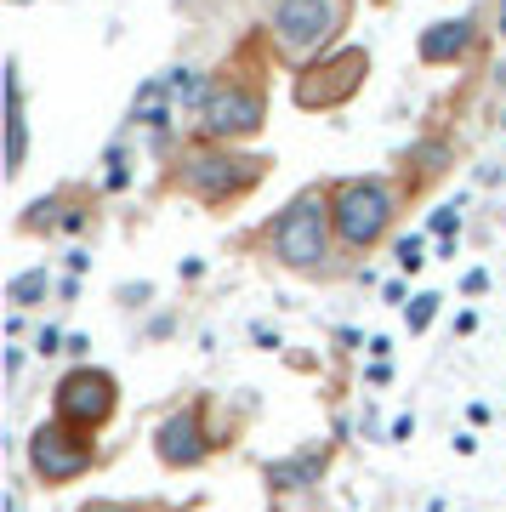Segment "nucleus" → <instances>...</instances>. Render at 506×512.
Masks as SVG:
<instances>
[{"mask_svg": "<svg viewBox=\"0 0 506 512\" xmlns=\"http://www.w3.org/2000/svg\"><path fill=\"white\" fill-rule=\"evenodd\" d=\"M256 46H262V40H245L217 74H205V92H199V103H194L199 137L239 148L268 126V74L251 63Z\"/></svg>", "mask_w": 506, "mask_h": 512, "instance_id": "f257e3e1", "label": "nucleus"}, {"mask_svg": "<svg viewBox=\"0 0 506 512\" xmlns=\"http://www.w3.org/2000/svg\"><path fill=\"white\" fill-rule=\"evenodd\" d=\"M268 154H239L234 143H211V137H194V143L177 148L171 160V177L165 183L188 194V200L211 205V211H228V205L251 200L262 177H268Z\"/></svg>", "mask_w": 506, "mask_h": 512, "instance_id": "f03ea898", "label": "nucleus"}, {"mask_svg": "<svg viewBox=\"0 0 506 512\" xmlns=\"http://www.w3.org/2000/svg\"><path fill=\"white\" fill-rule=\"evenodd\" d=\"M262 251L290 268V274H330L336 268V251H342V239H336V217H330V183L319 188H302L285 211H273L262 222Z\"/></svg>", "mask_w": 506, "mask_h": 512, "instance_id": "7ed1b4c3", "label": "nucleus"}, {"mask_svg": "<svg viewBox=\"0 0 506 512\" xmlns=\"http://www.w3.org/2000/svg\"><path fill=\"white\" fill-rule=\"evenodd\" d=\"M347 23H353V0H273L268 18H262V35H268L279 63L308 69L325 52H336Z\"/></svg>", "mask_w": 506, "mask_h": 512, "instance_id": "20e7f679", "label": "nucleus"}, {"mask_svg": "<svg viewBox=\"0 0 506 512\" xmlns=\"http://www.w3.org/2000/svg\"><path fill=\"white\" fill-rule=\"evenodd\" d=\"M404 188L393 177H336L330 183V217H336V239L347 256L376 251L381 239L393 234Z\"/></svg>", "mask_w": 506, "mask_h": 512, "instance_id": "39448f33", "label": "nucleus"}, {"mask_svg": "<svg viewBox=\"0 0 506 512\" xmlns=\"http://www.w3.org/2000/svg\"><path fill=\"white\" fill-rule=\"evenodd\" d=\"M364 80H370V52H364V46H336V52H325L319 63L296 69L290 97H296V109L330 114V109H347V103L364 92Z\"/></svg>", "mask_w": 506, "mask_h": 512, "instance_id": "423d86ee", "label": "nucleus"}, {"mask_svg": "<svg viewBox=\"0 0 506 512\" xmlns=\"http://www.w3.org/2000/svg\"><path fill=\"white\" fill-rule=\"evenodd\" d=\"M29 467H35L40 484H74V478H86L97 467V450H91V433H74L63 421H40L35 433H29Z\"/></svg>", "mask_w": 506, "mask_h": 512, "instance_id": "0eeeda50", "label": "nucleus"}, {"mask_svg": "<svg viewBox=\"0 0 506 512\" xmlns=\"http://www.w3.org/2000/svg\"><path fill=\"white\" fill-rule=\"evenodd\" d=\"M114 404H120V387H114L109 370H91V365H74L52 393V416L74 433H97L103 421L114 416Z\"/></svg>", "mask_w": 506, "mask_h": 512, "instance_id": "6e6552de", "label": "nucleus"}, {"mask_svg": "<svg viewBox=\"0 0 506 512\" xmlns=\"http://www.w3.org/2000/svg\"><path fill=\"white\" fill-rule=\"evenodd\" d=\"M86 228H97V200L74 183L57 194H40L18 217V234H86Z\"/></svg>", "mask_w": 506, "mask_h": 512, "instance_id": "1a4fd4ad", "label": "nucleus"}, {"mask_svg": "<svg viewBox=\"0 0 506 512\" xmlns=\"http://www.w3.org/2000/svg\"><path fill=\"white\" fill-rule=\"evenodd\" d=\"M416 52L427 69H450V63H467L478 52V18H444V23H427L416 40Z\"/></svg>", "mask_w": 506, "mask_h": 512, "instance_id": "9d476101", "label": "nucleus"}, {"mask_svg": "<svg viewBox=\"0 0 506 512\" xmlns=\"http://www.w3.org/2000/svg\"><path fill=\"white\" fill-rule=\"evenodd\" d=\"M154 450H160L165 467H199V461L211 456L205 427H199V410H171L160 421V433H154Z\"/></svg>", "mask_w": 506, "mask_h": 512, "instance_id": "9b49d317", "label": "nucleus"}, {"mask_svg": "<svg viewBox=\"0 0 506 512\" xmlns=\"http://www.w3.org/2000/svg\"><path fill=\"white\" fill-rule=\"evenodd\" d=\"M6 131H12V148H6V177H23V165H29V114H23L18 63H6Z\"/></svg>", "mask_w": 506, "mask_h": 512, "instance_id": "f8f14e48", "label": "nucleus"}, {"mask_svg": "<svg viewBox=\"0 0 506 512\" xmlns=\"http://www.w3.org/2000/svg\"><path fill=\"white\" fill-rule=\"evenodd\" d=\"M325 473V450H302L290 461H268V484L273 490H302V484H319Z\"/></svg>", "mask_w": 506, "mask_h": 512, "instance_id": "ddd939ff", "label": "nucleus"}, {"mask_svg": "<svg viewBox=\"0 0 506 512\" xmlns=\"http://www.w3.org/2000/svg\"><path fill=\"white\" fill-rule=\"evenodd\" d=\"M46 291H52V274H46V268H29V274H18L12 285H6V302L23 313V308H35Z\"/></svg>", "mask_w": 506, "mask_h": 512, "instance_id": "4468645a", "label": "nucleus"}, {"mask_svg": "<svg viewBox=\"0 0 506 512\" xmlns=\"http://www.w3.org/2000/svg\"><path fill=\"white\" fill-rule=\"evenodd\" d=\"M74 512H171L165 501H91V507H74Z\"/></svg>", "mask_w": 506, "mask_h": 512, "instance_id": "2eb2a0df", "label": "nucleus"}, {"mask_svg": "<svg viewBox=\"0 0 506 512\" xmlns=\"http://www.w3.org/2000/svg\"><path fill=\"white\" fill-rule=\"evenodd\" d=\"M438 302H444V296H433V291H427V296H416V308H410V330H427V325H433Z\"/></svg>", "mask_w": 506, "mask_h": 512, "instance_id": "dca6fc26", "label": "nucleus"}, {"mask_svg": "<svg viewBox=\"0 0 506 512\" xmlns=\"http://www.w3.org/2000/svg\"><path fill=\"white\" fill-rule=\"evenodd\" d=\"M421 262H427V256H421V239H416V234L398 239V268H404V274H416Z\"/></svg>", "mask_w": 506, "mask_h": 512, "instance_id": "f3484780", "label": "nucleus"}, {"mask_svg": "<svg viewBox=\"0 0 506 512\" xmlns=\"http://www.w3.org/2000/svg\"><path fill=\"white\" fill-rule=\"evenodd\" d=\"M455 222H461V217H455V205H444V211H438V217H433V234H450Z\"/></svg>", "mask_w": 506, "mask_h": 512, "instance_id": "a211bd4d", "label": "nucleus"}, {"mask_svg": "<svg viewBox=\"0 0 506 512\" xmlns=\"http://www.w3.org/2000/svg\"><path fill=\"white\" fill-rule=\"evenodd\" d=\"M6 512H23V501H18V495H6Z\"/></svg>", "mask_w": 506, "mask_h": 512, "instance_id": "6ab92c4d", "label": "nucleus"}]
</instances>
